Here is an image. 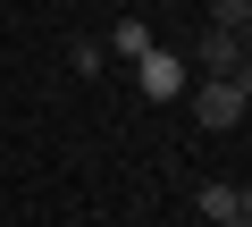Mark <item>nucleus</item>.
Returning a JSON list of instances; mask_svg holds the SVG:
<instances>
[{
	"mask_svg": "<svg viewBox=\"0 0 252 227\" xmlns=\"http://www.w3.org/2000/svg\"><path fill=\"white\" fill-rule=\"evenodd\" d=\"M210 26H227V34L252 26V0H210Z\"/></svg>",
	"mask_w": 252,
	"mask_h": 227,
	"instance_id": "nucleus-6",
	"label": "nucleus"
},
{
	"mask_svg": "<svg viewBox=\"0 0 252 227\" xmlns=\"http://www.w3.org/2000/svg\"><path fill=\"white\" fill-rule=\"evenodd\" d=\"M135 84H143V93H152V101H177V93H185V59H177V51H160V42H152V51H143V59H135Z\"/></svg>",
	"mask_w": 252,
	"mask_h": 227,
	"instance_id": "nucleus-2",
	"label": "nucleus"
},
{
	"mask_svg": "<svg viewBox=\"0 0 252 227\" xmlns=\"http://www.w3.org/2000/svg\"><path fill=\"white\" fill-rule=\"evenodd\" d=\"M244 109H252V101H244V84H235V76H210V84L193 93V118H202L210 135H227V127L244 118Z\"/></svg>",
	"mask_w": 252,
	"mask_h": 227,
	"instance_id": "nucleus-1",
	"label": "nucleus"
},
{
	"mask_svg": "<svg viewBox=\"0 0 252 227\" xmlns=\"http://www.w3.org/2000/svg\"><path fill=\"white\" fill-rule=\"evenodd\" d=\"M202 67H210V76H235V67H244V42H235L227 26H202Z\"/></svg>",
	"mask_w": 252,
	"mask_h": 227,
	"instance_id": "nucleus-3",
	"label": "nucleus"
},
{
	"mask_svg": "<svg viewBox=\"0 0 252 227\" xmlns=\"http://www.w3.org/2000/svg\"><path fill=\"white\" fill-rule=\"evenodd\" d=\"M202 219H210V227H227V219H244V194H235L227 177H219V185H202Z\"/></svg>",
	"mask_w": 252,
	"mask_h": 227,
	"instance_id": "nucleus-4",
	"label": "nucleus"
},
{
	"mask_svg": "<svg viewBox=\"0 0 252 227\" xmlns=\"http://www.w3.org/2000/svg\"><path fill=\"white\" fill-rule=\"evenodd\" d=\"M109 51L143 59V51H152V26H143V17H118V26H109Z\"/></svg>",
	"mask_w": 252,
	"mask_h": 227,
	"instance_id": "nucleus-5",
	"label": "nucleus"
},
{
	"mask_svg": "<svg viewBox=\"0 0 252 227\" xmlns=\"http://www.w3.org/2000/svg\"><path fill=\"white\" fill-rule=\"evenodd\" d=\"M235 194H244V219H252V185H235Z\"/></svg>",
	"mask_w": 252,
	"mask_h": 227,
	"instance_id": "nucleus-8",
	"label": "nucleus"
},
{
	"mask_svg": "<svg viewBox=\"0 0 252 227\" xmlns=\"http://www.w3.org/2000/svg\"><path fill=\"white\" fill-rule=\"evenodd\" d=\"M67 59H76V76H101V42H84V34H76V42H67Z\"/></svg>",
	"mask_w": 252,
	"mask_h": 227,
	"instance_id": "nucleus-7",
	"label": "nucleus"
}]
</instances>
